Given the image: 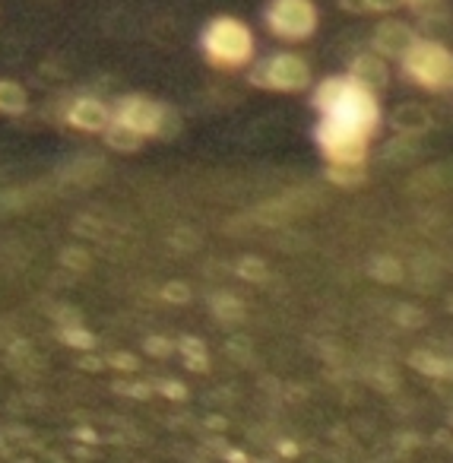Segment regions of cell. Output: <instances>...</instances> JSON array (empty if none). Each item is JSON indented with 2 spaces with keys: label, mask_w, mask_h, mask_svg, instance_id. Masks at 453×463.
Returning a JSON list of instances; mask_svg holds the SVG:
<instances>
[{
  "label": "cell",
  "mask_w": 453,
  "mask_h": 463,
  "mask_svg": "<svg viewBox=\"0 0 453 463\" xmlns=\"http://www.w3.org/2000/svg\"><path fill=\"white\" fill-rule=\"evenodd\" d=\"M314 105L324 111L326 121L345 124L358 134H371L381 121V109L374 102V92L355 86L349 77H330L317 86Z\"/></svg>",
  "instance_id": "cell-1"
},
{
  "label": "cell",
  "mask_w": 453,
  "mask_h": 463,
  "mask_svg": "<svg viewBox=\"0 0 453 463\" xmlns=\"http://www.w3.org/2000/svg\"><path fill=\"white\" fill-rule=\"evenodd\" d=\"M402 73L421 90L450 92L453 90V52L444 42L419 39L412 52L402 58Z\"/></svg>",
  "instance_id": "cell-2"
},
{
  "label": "cell",
  "mask_w": 453,
  "mask_h": 463,
  "mask_svg": "<svg viewBox=\"0 0 453 463\" xmlns=\"http://www.w3.org/2000/svg\"><path fill=\"white\" fill-rule=\"evenodd\" d=\"M203 52L219 67H241L254 58V35L235 16H216L203 33Z\"/></svg>",
  "instance_id": "cell-3"
},
{
  "label": "cell",
  "mask_w": 453,
  "mask_h": 463,
  "mask_svg": "<svg viewBox=\"0 0 453 463\" xmlns=\"http://www.w3.org/2000/svg\"><path fill=\"white\" fill-rule=\"evenodd\" d=\"M263 16H267L269 33L286 42L311 39L317 29V7L311 0H269Z\"/></svg>",
  "instance_id": "cell-4"
},
{
  "label": "cell",
  "mask_w": 453,
  "mask_h": 463,
  "mask_svg": "<svg viewBox=\"0 0 453 463\" xmlns=\"http://www.w3.org/2000/svg\"><path fill=\"white\" fill-rule=\"evenodd\" d=\"M250 83L260 86V90L298 92L311 83V71H307L305 58H298V54H273V58L260 61L250 71Z\"/></svg>",
  "instance_id": "cell-5"
},
{
  "label": "cell",
  "mask_w": 453,
  "mask_h": 463,
  "mask_svg": "<svg viewBox=\"0 0 453 463\" xmlns=\"http://www.w3.org/2000/svg\"><path fill=\"white\" fill-rule=\"evenodd\" d=\"M317 140L324 146V153L333 159V165H362L364 149H368V134H358V130L326 121V118L317 128Z\"/></svg>",
  "instance_id": "cell-6"
},
{
  "label": "cell",
  "mask_w": 453,
  "mask_h": 463,
  "mask_svg": "<svg viewBox=\"0 0 453 463\" xmlns=\"http://www.w3.org/2000/svg\"><path fill=\"white\" fill-rule=\"evenodd\" d=\"M415 42H419L415 29L406 26V23H400V20H383L381 26L374 29V35H371V48H374V54L390 58V61H402L415 48Z\"/></svg>",
  "instance_id": "cell-7"
},
{
  "label": "cell",
  "mask_w": 453,
  "mask_h": 463,
  "mask_svg": "<svg viewBox=\"0 0 453 463\" xmlns=\"http://www.w3.org/2000/svg\"><path fill=\"white\" fill-rule=\"evenodd\" d=\"M162 118H165V109L156 105L153 99L146 96H127L118 105V121H124L127 128H134L137 134H159L162 130Z\"/></svg>",
  "instance_id": "cell-8"
},
{
  "label": "cell",
  "mask_w": 453,
  "mask_h": 463,
  "mask_svg": "<svg viewBox=\"0 0 453 463\" xmlns=\"http://www.w3.org/2000/svg\"><path fill=\"white\" fill-rule=\"evenodd\" d=\"M349 80L355 86L368 92H383L390 83V71H387V61L374 52H364V54H355L349 64Z\"/></svg>",
  "instance_id": "cell-9"
},
{
  "label": "cell",
  "mask_w": 453,
  "mask_h": 463,
  "mask_svg": "<svg viewBox=\"0 0 453 463\" xmlns=\"http://www.w3.org/2000/svg\"><path fill=\"white\" fill-rule=\"evenodd\" d=\"M67 118H71V124H77L83 130H102L111 124V111L99 99H77Z\"/></svg>",
  "instance_id": "cell-10"
},
{
  "label": "cell",
  "mask_w": 453,
  "mask_h": 463,
  "mask_svg": "<svg viewBox=\"0 0 453 463\" xmlns=\"http://www.w3.org/2000/svg\"><path fill=\"white\" fill-rule=\"evenodd\" d=\"M390 124H393V128L400 130V134L419 137V134H425V130L431 128V118H428V109H425V105L406 102V105H400V109L393 111Z\"/></svg>",
  "instance_id": "cell-11"
},
{
  "label": "cell",
  "mask_w": 453,
  "mask_h": 463,
  "mask_svg": "<svg viewBox=\"0 0 453 463\" xmlns=\"http://www.w3.org/2000/svg\"><path fill=\"white\" fill-rule=\"evenodd\" d=\"M29 105V96L16 80H0V111L4 115H23Z\"/></svg>",
  "instance_id": "cell-12"
},
{
  "label": "cell",
  "mask_w": 453,
  "mask_h": 463,
  "mask_svg": "<svg viewBox=\"0 0 453 463\" xmlns=\"http://www.w3.org/2000/svg\"><path fill=\"white\" fill-rule=\"evenodd\" d=\"M421 35H425L428 42H440V39H447V33H450V14H447L444 7H438V10H425L421 14ZM419 35V39H421Z\"/></svg>",
  "instance_id": "cell-13"
},
{
  "label": "cell",
  "mask_w": 453,
  "mask_h": 463,
  "mask_svg": "<svg viewBox=\"0 0 453 463\" xmlns=\"http://www.w3.org/2000/svg\"><path fill=\"white\" fill-rule=\"evenodd\" d=\"M109 143L115 149H137L143 143V134H137L134 128H127V124L115 118V121L109 124Z\"/></svg>",
  "instance_id": "cell-14"
},
{
  "label": "cell",
  "mask_w": 453,
  "mask_h": 463,
  "mask_svg": "<svg viewBox=\"0 0 453 463\" xmlns=\"http://www.w3.org/2000/svg\"><path fill=\"white\" fill-rule=\"evenodd\" d=\"M402 0H368V14H390V10H400Z\"/></svg>",
  "instance_id": "cell-15"
},
{
  "label": "cell",
  "mask_w": 453,
  "mask_h": 463,
  "mask_svg": "<svg viewBox=\"0 0 453 463\" xmlns=\"http://www.w3.org/2000/svg\"><path fill=\"white\" fill-rule=\"evenodd\" d=\"M402 4H409V7L419 10V14H425V10H438V7H444V0H402Z\"/></svg>",
  "instance_id": "cell-16"
},
{
  "label": "cell",
  "mask_w": 453,
  "mask_h": 463,
  "mask_svg": "<svg viewBox=\"0 0 453 463\" xmlns=\"http://www.w3.org/2000/svg\"><path fill=\"white\" fill-rule=\"evenodd\" d=\"M345 14H368V0H339Z\"/></svg>",
  "instance_id": "cell-17"
}]
</instances>
